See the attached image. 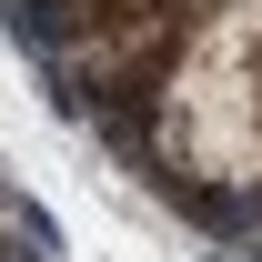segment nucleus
Returning a JSON list of instances; mask_svg holds the SVG:
<instances>
[{
  "label": "nucleus",
  "instance_id": "nucleus-1",
  "mask_svg": "<svg viewBox=\"0 0 262 262\" xmlns=\"http://www.w3.org/2000/svg\"><path fill=\"white\" fill-rule=\"evenodd\" d=\"M151 141L202 192L262 182V0H222L151 91Z\"/></svg>",
  "mask_w": 262,
  "mask_h": 262
}]
</instances>
